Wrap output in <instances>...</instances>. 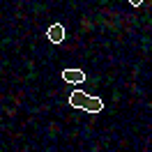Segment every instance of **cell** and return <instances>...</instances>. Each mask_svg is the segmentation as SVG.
<instances>
[{
    "mask_svg": "<svg viewBox=\"0 0 152 152\" xmlns=\"http://www.w3.org/2000/svg\"><path fill=\"white\" fill-rule=\"evenodd\" d=\"M62 78H65V81H69V83H83L88 76L83 74L81 69H65V72H62Z\"/></svg>",
    "mask_w": 152,
    "mask_h": 152,
    "instance_id": "3",
    "label": "cell"
},
{
    "mask_svg": "<svg viewBox=\"0 0 152 152\" xmlns=\"http://www.w3.org/2000/svg\"><path fill=\"white\" fill-rule=\"evenodd\" d=\"M129 2H132V7H141L143 5V0H129Z\"/></svg>",
    "mask_w": 152,
    "mask_h": 152,
    "instance_id": "4",
    "label": "cell"
},
{
    "mask_svg": "<svg viewBox=\"0 0 152 152\" xmlns=\"http://www.w3.org/2000/svg\"><path fill=\"white\" fill-rule=\"evenodd\" d=\"M46 37H48V42H53V44H62L65 42V26L62 23H51L48 26V30H46Z\"/></svg>",
    "mask_w": 152,
    "mask_h": 152,
    "instance_id": "2",
    "label": "cell"
},
{
    "mask_svg": "<svg viewBox=\"0 0 152 152\" xmlns=\"http://www.w3.org/2000/svg\"><path fill=\"white\" fill-rule=\"evenodd\" d=\"M69 104L74 108H83L88 113H102L104 111V102L99 97H92L88 92H81V90H76V92L69 95Z\"/></svg>",
    "mask_w": 152,
    "mask_h": 152,
    "instance_id": "1",
    "label": "cell"
}]
</instances>
